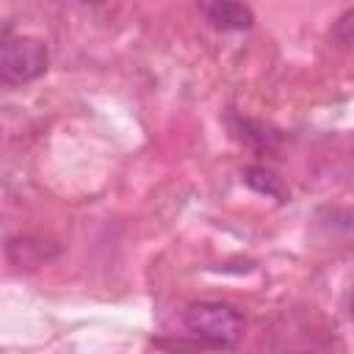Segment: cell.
<instances>
[{"instance_id": "1", "label": "cell", "mask_w": 354, "mask_h": 354, "mask_svg": "<svg viewBox=\"0 0 354 354\" xmlns=\"http://www.w3.org/2000/svg\"><path fill=\"white\" fill-rule=\"evenodd\" d=\"M185 326L207 346H235L243 337V315L224 301H194L185 310Z\"/></svg>"}, {"instance_id": "2", "label": "cell", "mask_w": 354, "mask_h": 354, "mask_svg": "<svg viewBox=\"0 0 354 354\" xmlns=\"http://www.w3.org/2000/svg\"><path fill=\"white\" fill-rule=\"evenodd\" d=\"M50 53L44 41L14 36L0 41V83L6 86H22L47 72Z\"/></svg>"}, {"instance_id": "3", "label": "cell", "mask_w": 354, "mask_h": 354, "mask_svg": "<svg viewBox=\"0 0 354 354\" xmlns=\"http://www.w3.org/2000/svg\"><path fill=\"white\" fill-rule=\"evenodd\" d=\"M196 6L218 30H246L254 22V14L243 0H196Z\"/></svg>"}, {"instance_id": "4", "label": "cell", "mask_w": 354, "mask_h": 354, "mask_svg": "<svg viewBox=\"0 0 354 354\" xmlns=\"http://www.w3.org/2000/svg\"><path fill=\"white\" fill-rule=\"evenodd\" d=\"M6 254L17 268H36V266H44L47 260H53L58 254V246L39 235H22V238L8 241Z\"/></svg>"}, {"instance_id": "5", "label": "cell", "mask_w": 354, "mask_h": 354, "mask_svg": "<svg viewBox=\"0 0 354 354\" xmlns=\"http://www.w3.org/2000/svg\"><path fill=\"white\" fill-rule=\"evenodd\" d=\"M243 180H246V185L254 188L257 194L274 196L277 202H285V199H288V188L282 185V180H279L274 171L263 169V166H249V169L243 171Z\"/></svg>"}, {"instance_id": "6", "label": "cell", "mask_w": 354, "mask_h": 354, "mask_svg": "<svg viewBox=\"0 0 354 354\" xmlns=\"http://www.w3.org/2000/svg\"><path fill=\"white\" fill-rule=\"evenodd\" d=\"M235 130H238V138H241V141H246V144H252V147H260V149H271V147H277V141H279V133L271 130V127L263 124V122L238 119Z\"/></svg>"}, {"instance_id": "7", "label": "cell", "mask_w": 354, "mask_h": 354, "mask_svg": "<svg viewBox=\"0 0 354 354\" xmlns=\"http://www.w3.org/2000/svg\"><path fill=\"white\" fill-rule=\"evenodd\" d=\"M86 3H88V0H86ZM91 3H97V0H91Z\"/></svg>"}]
</instances>
